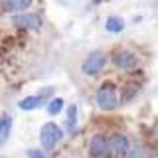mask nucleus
<instances>
[{
    "mask_svg": "<svg viewBox=\"0 0 158 158\" xmlns=\"http://www.w3.org/2000/svg\"><path fill=\"white\" fill-rule=\"evenodd\" d=\"M32 6V0H4V8L14 14H20Z\"/></svg>",
    "mask_w": 158,
    "mask_h": 158,
    "instance_id": "1a4fd4ad",
    "label": "nucleus"
},
{
    "mask_svg": "<svg viewBox=\"0 0 158 158\" xmlns=\"http://www.w3.org/2000/svg\"><path fill=\"white\" fill-rule=\"evenodd\" d=\"M107 142H109V154H113L115 158H125L131 150V140L123 132H115L111 138H107Z\"/></svg>",
    "mask_w": 158,
    "mask_h": 158,
    "instance_id": "39448f33",
    "label": "nucleus"
},
{
    "mask_svg": "<svg viewBox=\"0 0 158 158\" xmlns=\"http://www.w3.org/2000/svg\"><path fill=\"white\" fill-rule=\"evenodd\" d=\"M44 99L42 95H30V97H24L22 101L18 103V107L22 109V111H36L38 107H42Z\"/></svg>",
    "mask_w": 158,
    "mask_h": 158,
    "instance_id": "6e6552de",
    "label": "nucleus"
},
{
    "mask_svg": "<svg viewBox=\"0 0 158 158\" xmlns=\"http://www.w3.org/2000/svg\"><path fill=\"white\" fill-rule=\"evenodd\" d=\"M12 24L20 30H28V32H40L42 30V16L40 14H32V12H24V14H16L12 18Z\"/></svg>",
    "mask_w": 158,
    "mask_h": 158,
    "instance_id": "423d86ee",
    "label": "nucleus"
},
{
    "mask_svg": "<svg viewBox=\"0 0 158 158\" xmlns=\"http://www.w3.org/2000/svg\"><path fill=\"white\" fill-rule=\"evenodd\" d=\"M10 132H12V117H10V115H2V117H0V146L8 140Z\"/></svg>",
    "mask_w": 158,
    "mask_h": 158,
    "instance_id": "9d476101",
    "label": "nucleus"
},
{
    "mask_svg": "<svg viewBox=\"0 0 158 158\" xmlns=\"http://www.w3.org/2000/svg\"><path fill=\"white\" fill-rule=\"evenodd\" d=\"M95 101H97V107L101 109V111H115L118 107V91H117V87L113 85L111 81H105L97 89Z\"/></svg>",
    "mask_w": 158,
    "mask_h": 158,
    "instance_id": "f257e3e1",
    "label": "nucleus"
},
{
    "mask_svg": "<svg viewBox=\"0 0 158 158\" xmlns=\"http://www.w3.org/2000/svg\"><path fill=\"white\" fill-rule=\"evenodd\" d=\"M113 63H115L117 69H121V71H132V69L138 67V63H140V59L135 52H131V49H118V52L113 56Z\"/></svg>",
    "mask_w": 158,
    "mask_h": 158,
    "instance_id": "20e7f679",
    "label": "nucleus"
},
{
    "mask_svg": "<svg viewBox=\"0 0 158 158\" xmlns=\"http://www.w3.org/2000/svg\"><path fill=\"white\" fill-rule=\"evenodd\" d=\"M61 138H63V131H61L59 125H56V123H46V125L42 127V131H40V142H42V148L48 150V152H52Z\"/></svg>",
    "mask_w": 158,
    "mask_h": 158,
    "instance_id": "7ed1b4c3",
    "label": "nucleus"
},
{
    "mask_svg": "<svg viewBox=\"0 0 158 158\" xmlns=\"http://www.w3.org/2000/svg\"><path fill=\"white\" fill-rule=\"evenodd\" d=\"M77 123V105H69L67 107V128L73 131Z\"/></svg>",
    "mask_w": 158,
    "mask_h": 158,
    "instance_id": "4468645a",
    "label": "nucleus"
},
{
    "mask_svg": "<svg viewBox=\"0 0 158 158\" xmlns=\"http://www.w3.org/2000/svg\"><path fill=\"white\" fill-rule=\"evenodd\" d=\"M105 28H107V32H111V34H121L123 28H125V22L118 16H109L107 22H105Z\"/></svg>",
    "mask_w": 158,
    "mask_h": 158,
    "instance_id": "9b49d317",
    "label": "nucleus"
},
{
    "mask_svg": "<svg viewBox=\"0 0 158 158\" xmlns=\"http://www.w3.org/2000/svg\"><path fill=\"white\" fill-rule=\"evenodd\" d=\"M89 156L91 158H109V142H107V136L103 135H95L91 136L89 140Z\"/></svg>",
    "mask_w": 158,
    "mask_h": 158,
    "instance_id": "0eeeda50",
    "label": "nucleus"
},
{
    "mask_svg": "<svg viewBox=\"0 0 158 158\" xmlns=\"http://www.w3.org/2000/svg\"><path fill=\"white\" fill-rule=\"evenodd\" d=\"M105 65H107V56L101 49H95V52H89L85 56V59L81 63V71L89 77H95L105 69Z\"/></svg>",
    "mask_w": 158,
    "mask_h": 158,
    "instance_id": "f03ea898",
    "label": "nucleus"
},
{
    "mask_svg": "<svg viewBox=\"0 0 158 158\" xmlns=\"http://www.w3.org/2000/svg\"><path fill=\"white\" fill-rule=\"evenodd\" d=\"M28 158H46V152L38 150V148H32V150H28Z\"/></svg>",
    "mask_w": 158,
    "mask_h": 158,
    "instance_id": "2eb2a0df",
    "label": "nucleus"
},
{
    "mask_svg": "<svg viewBox=\"0 0 158 158\" xmlns=\"http://www.w3.org/2000/svg\"><path fill=\"white\" fill-rule=\"evenodd\" d=\"M48 113L49 115H59V113L63 111V99H59V97H53L52 101L48 103Z\"/></svg>",
    "mask_w": 158,
    "mask_h": 158,
    "instance_id": "ddd939ff",
    "label": "nucleus"
},
{
    "mask_svg": "<svg viewBox=\"0 0 158 158\" xmlns=\"http://www.w3.org/2000/svg\"><path fill=\"white\" fill-rule=\"evenodd\" d=\"M125 158H150V154H148V150H146L144 146H140V144L132 146L131 144V150H128V154Z\"/></svg>",
    "mask_w": 158,
    "mask_h": 158,
    "instance_id": "f8f14e48",
    "label": "nucleus"
},
{
    "mask_svg": "<svg viewBox=\"0 0 158 158\" xmlns=\"http://www.w3.org/2000/svg\"><path fill=\"white\" fill-rule=\"evenodd\" d=\"M156 152H158V135H156Z\"/></svg>",
    "mask_w": 158,
    "mask_h": 158,
    "instance_id": "dca6fc26",
    "label": "nucleus"
}]
</instances>
